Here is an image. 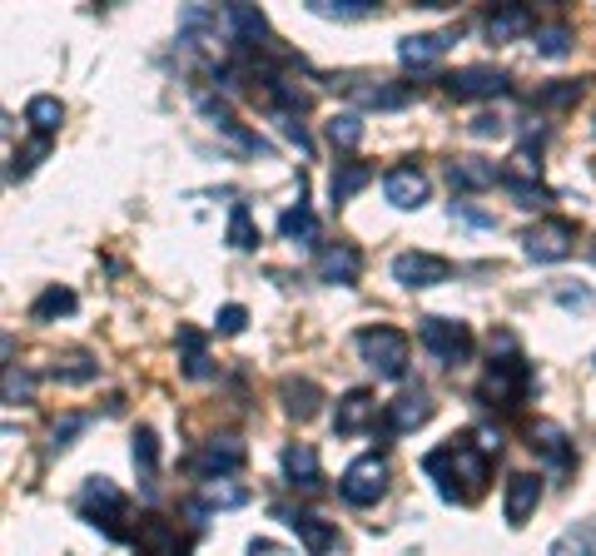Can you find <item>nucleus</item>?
I'll return each mask as SVG.
<instances>
[{
    "label": "nucleus",
    "mask_w": 596,
    "mask_h": 556,
    "mask_svg": "<svg viewBox=\"0 0 596 556\" xmlns=\"http://www.w3.org/2000/svg\"><path fill=\"white\" fill-rule=\"evenodd\" d=\"M423 472L438 482V497H443V502H457V487H452L457 477H467V492H482V487H487V452L472 447L467 437H462V442L452 437L447 447L423 457Z\"/></svg>",
    "instance_id": "f257e3e1"
},
{
    "label": "nucleus",
    "mask_w": 596,
    "mask_h": 556,
    "mask_svg": "<svg viewBox=\"0 0 596 556\" xmlns=\"http://www.w3.org/2000/svg\"><path fill=\"white\" fill-rule=\"evenodd\" d=\"M358 353H363V363H368L383 383H398V378L408 373V338H403L398 328H388V323L363 328V333H358Z\"/></svg>",
    "instance_id": "f03ea898"
},
{
    "label": "nucleus",
    "mask_w": 596,
    "mask_h": 556,
    "mask_svg": "<svg viewBox=\"0 0 596 556\" xmlns=\"http://www.w3.org/2000/svg\"><path fill=\"white\" fill-rule=\"evenodd\" d=\"M75 507H80V517H85L90 527H100L110 542L125 537V527H120V522H125V492H120L110 477H90V482L80 487V502H75Z\"/></svg>",
    "instance_id": "7ed1b4c3"
},
{
    "label": "nucleus",
    "mask_w": 596,
    "mask_h": 556,
    "mask_svg": "<svg viewBox=\"0 0 596 556\" xmlns=\"http://www.w3.org/2000/svg\"><path fill=\"white\" fill-rule=\"evenodd\" d=\"M418 338H423V348H428L438 363H447V368H457V363L472 358V328H467V323H452V318L428 313V318L418 323Z\"/></svg>",
    "instance_id": "20e7f679"
},
{
    "label": "nucleus",
    "mask_w": 596,
    "mask_h": 556,
    "mask_svg": "<svg viewBox=\"0 0 596 556\" xmlns=\"http://www.w3.org/2000/svg\"><path fill=\"white\" fill-rule=\"evenodd\" d=\"M527 388H532V368H527L522 358H502V363H492V368H487V378H482L477 398H482V403H492V408H517V403L527 398Z\"/></svg>",
    "instance_id": "39448f33"
},
{
    "label": "nucleus",
    "mask_w": 596,
    "mask_h": 556,
    "mask_svg": "<svg viewBox=\"0 0 596 556\" xmlns=\"http://www.w3.org/2000/svg\"><path fill=\"white\" fill-rule=\"evenodd\" d=\"M522 249H527L532 264H562L577 249V224H567V219H537L522 234Z\"/></svg>",
    "instance_id": "423d86ee"
},
{
    "label": "nucleus",
    "mask_w": 596,
    "mask_h": 556,
    "mask_svg": "<svg viewBox=\"0 0 596 556\" xmlns=\"http://www.w3.org/2000/svg\"><path fill=\"white\" fill-rule=\"evenodd\" d=\"M338 492H343V502H353V507H373V502L388 492V462H383L378 452L348 462V472L338 477Z\"/></svg>",
    "instance_id": "0eeeda50"
},
{
    "label": "nucleus",
    "mask_w": 596,
    "mask_h": 556,
    "mask_svg": "<svg viewBox=\"0 0 596 556\" xmlns=\"http://www.w3.org/2000/svg\"><path fill=\"white\" fill-rule=\"evenodd\" d=\"M393 278H398L403 288H438V283L452 278V264H447L443 254L408 249V254H398V259H393Z\"/></svg>",
    "instance_id": "6e6552de"
},
{
    "label": "nucleus",
    "mask_w": 596,
    "mask_h": 556,
    "mask_svg": "<svg viewBox=\"0 0 596 556\" xmlns=\"http://www.w3.org/2000/svg\"><path fill=\"white\" fill-rule=\"evenodd\" d=\"M507 90V75L497 65H462L447 75V95L452 100H492Z\"/></svg>",
    "instance_id": "1a4fd4ad"
},
{
    "label": "nucleus",
    "mask_w": 596,
    "mask_h": 556,
    "mask_svg": "<svg viewBox=\"0 0 596 556\" xmlns=\"http://www.w3.org/2000/svg\"><path fill=\"white\" fill-rule=\"evenodd\" d=\"M244 442L239 437H214L199 457H194V472L204 477V482H224V477H234L239 467H244Z\"/></svg>",
    "instance_id": "9d476101"
},
{
    "label": "nucleus",
    "mask_w": 596,
    "mask_h": 556,
    "mask_svg": "<svg viewBox=\"0 0 596 556\" xmlns=\"http://www.w3.org/2000/svg\"><path fill=\"white\" fill-rule=\"evenodd\" d=\"M289 527H294V537L308 547V556H328L338 547V527L333 522H323L318 512H298V507H274Z\"/></svg>",
    "instance_id": "9b49d317"
},
{
    "label": "nucleus",
    "mask_w": 596,
    "mask_h": 556,
    "mask_svg": "<svg viewBox=\"0 0 596 556\" xmlns=\"http://www.w3.org/2000/svg\"><path fill=\"white\" fill-rule=\"evenodd\" d=\"M537 502H542V477L537 472H512L507 477V497H502L507 527H527V517L537 512Z\"/></svg>",
    "instance_id": "f8f14e48"
},
{
    "label": "nucleus",
    "mask_w": 596,
    "mask_h": 556,
    "mask_svg": "<svg viewBox=\"0 0 596 556\" xmlns=\"http://www.w3.org/2000/svg\"><path fill=\"white\" fill-rule=\"evenodd\" d=\"M383 194H388L393 209H423L428 194H433V184H428L423 169H388L383 174Z\"/></svg>",
    "instance_id": "ddd939ff"
},
{
    "label": "nucleus",
    "mask_w": 596,
    "mask_h": 556,
    "mask_svg": "<svg viewBox=\"0 0 596 556\" xmlns=\"http://www.w3.org/2000/svg\"><path fill=\"white\" fill-rule=\"evenodd\" d=\"M457 35H462V30H443V35H438V30H428V35H403V40H398V60H403L408 70H428V65L443 60L447 45H452Z\"/></svg>",
    "instance_id": "4468645a"
},
{
    "label": "nucleus",
    "mask_w": 596,
    "mask_h": 556,
    "mask_svg": "<svg viewBox=\"0 0 596 556\" xmlns=\"http://www.w3.org/2000/svg\"><path fill=\"white\" fill-rule=\"evenodd\" d=\"M199 110H204V120H209L219 135L229 139L234 149H244V154H269V144H264L259 135H249V130L234 120V110H229L224 100H214V95H209V100H199Z\"/></svg>",
    "instance_id": "2eb2a0df"
},
{
    "label": "nucleus",
    "mask_w": 596,
    "mask_h": 556,
    "mask_svg": "<svg viewBox=\"0 0 596 556\" xmlns=\"http://www.w3.org/2000/svg\"><path fill=\"white\" fill-rule=\"evenodd\" d=\"M373 417H378L373 393H368V388H353V393H343V403H338V413H333V432H338V437L368 432V422H373Z\"/></svg>",
    "instance_id": "dca6fc26"
},
{
    "label": "nucleus",
    "mask_w": 596,
    "mask_h": 556,
    "mask_svg": "<svg viewBox=\"0 0 596 556\" xmlns=\"http://www.w3.org/2000/svg\"><path fill=\"white\" fill-rule=\"evenodd\" d=\"M527 447H532V452H542L557 472H567V467H572V447H567V432H562L557 422H532V427H527Z\"/></svg>",
    "instance_id": "f3484780"
},
{
    "label": "nucleus",
    "mask_w": 596,
    "mask_h": 556,
    "mask_svg": "<svg viewBox=\"0 0 596 556\" xmlns=\"http://www.w3.org/2000/svg\"><path fill=\"white\" fill-rule=\"evenodd\" d=\"M279 398H284V413L298 417V422H313L318 408H323V393H318L313 378H284L279 383Z\"/></svg>",
    "instance_id": "a211bd4d"
},
{
    "label": "nucleus",
    "mask_w": 596,
    "mask_h": 556,
    "mask_svg": "<svg viewBox=\"0 0 596 556\" xmlns=\"http://www.w3.org/2000/svg\"><path fill=\"white\" fill-rule=\"evenodd\" d=\"M284 477L303 487V492H318L323 487V467H318V452L308 447V442H294V447H284Z\"/></svg>",
    "instance_id": "6ab92c4d"
},
{
    "label": "nucleus",
    "mask_w": 596,
    "mask_h": 556,
    "mask_svg": "<svg viewBox=\"0 0 596 556\" xmlns=\"http://www.w3.org/2000/svg\"><path fill=\"white\" fill-rule=\"evenodd\" d=\"M358 274H363V254L358 249H348V244H338V249H323L318 254V278L323 283H358Z\"/></svg>",
    "instance_id": "aec40b11"
},
{
    "label": "nucleus",
    "mask_w": 596,
    "mask_h": 556,
    "mask_svg": "<svg viewBox=\"0 0 596 556\" xmlns=\"http://www.w3.org/2000/svg\"><path fill=\"white\" fill-rule=\"evenodd\" d=\"M428 417H433V403H428L423 393H408V398L388 403V413H383V427L403 437V432H418V427H423Z\"/></svg>",
    "instance_id": "412c9836"
},
{
    "label": "nucleus",
    "mask_w": 596,
    "mask_h": 556,
    "mask_svg": "<svg viewBox=\"0 0 596 556\" xmlns=\"http://www.w3.org/2000/svg\"><path fill=\"white\" fill-rule=\"evenodd\" d=\"M224 20H229V30H234V45H239V50H249V45H259V40L269 35V20H264V10H259V5H229V10H224Z\"/></svg>",
    "instance_id": "4be33fe9"
},
{
    "label": "nucleus",
    "mask_w": 596,
    "mask_h": 556,
    "mask_svg": "<svg viewBox=\"0 0 596 556\" xmlns=\"http://www.w3.org/2000/svg\"><path fill=\"white\" fill-rule=\"evenodd\" d=\"M135 542H140V552L145 556H189L184 552V542H179V532H174L169 522H159V517H145V522H140Z\"/></svg>",
    "instance_id": "5701e85b"
},
{
    "label": "nucleus",
    "mask_w": 596,
    "mask_h": 556,
    "mask_svg": "<svg viewBox=\"0 0 596 556\" xmlns=\"http://www.w3.org/2000/svg\"><path fill=\"white\" fill-rule=\"evenodd\" d=\"M447 179H452V189H462V194H477V189L502 184V174H497L487 159H457V164L447 169Z\"/></svg>",
    "instance_id": "b1692460"
},
{
    "label": "nucleus",
    "mask_w": 596,
    "mask_h": 556,
    "mask_svg": "<svg viewBox=\"0 0 596 556\" xmlns=\"http://www.w3.org/2000/svg\"><path fill=\"white\" fill-rule=\"evenodd\" d=\"M527 30H532V10H527V5H502V10L487 20L492 45H507V40H517V35H527Z\"/></svg>",
    "instance_id": "393cba45"
},
{
    "label": "nucleus",
    "mask_w": 596,
    "mask_h": 556,
    "mask_svg": "<svg viewBox=\"0 0 596 556\" xmlns=\"http://www.w3.org/2000/svg\"><path fill=\"white\" fill-rule=\"evenodd\" d=\"M353 95H358V105H368V110H403V105L413 100V90H408V85H398V80H378V85H358Z\"/></svg>",
    "instance_id": "a878e982"
},
{
    "label": "nucleus",
    "mask_w": 596,
    "mask_h": 556,
    "mask_svg": "<svg viewBox=\"0 0 596 556\" xmlns=\"http://www.w3.org/2000/svg\"><path fill=\"white\" fill-rule=\"evenodd\" d=\"M279 229H284V239H298V244H318V214L308 209V199H303V184H298V204L279 219Z\"/></svg>",
    "instance_id": "bb28decb"
},
{
    "label": "nucleus",
    "mask_w": 596,
    "mask_h": 556,
    "mask_svg": "<svg viewBox=\"0 0 596 556\" xmlns=\"http://www.w3.org/2000/svg\"><path fill=\"white\" fill-rule=\"evenodd\" d=\"M373 184V169L368 164H338L333 169V179H328V194H333V204H348L358 189H368Z\"/></svg>",
    "instance_id": "cd10ccee"
},
{
    "label": "nucleus",
    "mask_w": 596,
    "mask_h": 556,
    "mask_svg": "<svg viewBox=\"0 0 596 556\" xmlns=\"http://www.w3.org/2000/svg\"><path fill=\"white\" fill-rule=\"evenodd\" d=\"M179 353H184V373H189L194 383H204V378L214 373V363H209V353H204V333H199V328H179Z\"/></svg>",
    "instance_id": "c85d7f7f"
},
{
    "label": "nucleus",
    "mask_w": 596,
    "mask_h": 556,
    "mask_svg": "<svg viewBox=\"0 0 596 556\" xmlns=\"http://www.w3.org/2000/svg\"><path fill=\"white\" fill-rule=\"evenodd\" d=\"M60 120H65V110H60V100L55 95H35L30 105H25V125H35V135L50 139L60 130Z\"/></svg>",
    "instance_id": "c756f323"
},
{
    "label": "nucleus",
    "mask_w": 596,
    "mask_h": 556,
    "mask_svg": "<svg viewBox=\"0 0 596 556\" xmlns=\"http://www.w3.org/2000/svg\"><path fill=\"white\" fill-rule=\"evenodd\" d=\"M204 30H219V10H209V5H184V10H179V45H194Z\"/></svg>",
    "instance_id": "7c9ffc66"
},
{
    "label": "nucleus",
    "mask_w": 596,
    "mask_h": 556,
    "mask_svg": "<svg viewBox=\"0 0 596 556\" xmlns=\"http://www.w3.org/2000/svg\"><path fill=\"white\" fill-rule=\"evenodd\" d=\"M135 467H140V482L154 492V477H159V437H154V427L135 432Z\"/></svg>",
    "instance_id": "2f4dec72"
},
{
    "label": "nucleus",
    "mask_w": 596,
    "mask_h": 556,
    "mask_svg": "<svg viewBox=\"0 0 596 556\" xmlns=\"http://www.w3.org/2000/svg\"><path fill=\"white\" fill-rule=\"evenodd\" d=\"M532 40H537V55L542 60H567L572 55V30L567 25H537Z\"/></svg>",
    "instance_id": "473e14b6"
},
{
    "label": "nucleus",
    "mask_w": 596,
    "mask_h": 556,
    "mask_svg": "<svg viewBox=\"0 0 596 556\" xmlns=\"http://www.w3.org/2000/svg\"><path fill=\"white\" fill-rule=\"evenodd\" d=\"M229 249H239V254L259 249V229H254L249 204H234V209H229Z\"/></svg>",
    "instance_id": "72a5a7b5"
},
{
    "label": "nucleus",
    "mask_w": 596,
    "mask_h": 556,
    "mask_svg": "<svg viewBox=\"0 0 596 556\" xmlns=\"http://www.w3.org/2000/svg\"><path fill=\"white\" fill-rule=\"evenodd\" d=\"M65 313H75V293L70 288H45L35 298V308H30L35 323H50V318H65Z\"/></svg>",
    "instance_id": "f704fd0d"
},
{
    "label": "nucleus",
    "mask_w": 596,
    "mask_h": 556,
    "mask_svg": "<svg viewBox=\"0 0 596 556\" xmlns=\"http://www.w3.org/2000/svg\"><path fill=\"white\" fill-rule=\"evenodd\" d=\"M308 10L323 20H363L373 10V0H308Z\"/></svg>",
    "instance_id": "c9c22d12"
},
{
    "label": "nucleus",
    "mask_w": 596,
    "mask_h": 556,
    "mask_svg": "<svg viewBox=\"0 0 596 556\" xmlns=\"http://www.w3.org/2000/svg\"><path fill=\"white\" fill-rule=\"evenodd\" d=\"M547 556H596V532L587 527H572V532H562L557 542H552V552Z\"/></svg>",
    "instance_id": "e433bc0d"
},
{
    "label": "nucleus",
    "mask_w": 596,
    "mask_h": 556,
    "mask_svg": "<svg viewBox=\"0 0 596 556\" xmlns=\"http://www.w3.org/2000/svg\"><path fill=\"white\" fill-rule=\"evenodd\" d=\"M502 189H507L517 204H527V209H537V204H547V199H552L542 184H532V179H522V174H502Z\"/></svg>",
    "instance_id": "4c0bfd02"
},
{
    "label": "nucleus",
    "mask_w": 596,
    "mask_h": 556,
    "mask_svg": "<svg viewBox=\"0 0 596 556\" xmlns=\"http://www.w3.org/2000/svg\"><path fill=\"white\" fill-rule=\"evenodd\" d=\"M328 139H333L338 149H358V144H363V120H358V115H333V120H328Z\"/></svg>",
    "instance_id": "58836bf2"
},
{
    "label": "nucleus",
    "mask_w": 596,
    "mask_h": 556,
    "mask_svg": "<svg viewBox=\"0 0 596 556\" xmlns=\"http://www.w3.org/2000/svg\"><path fill=\"white\" fill-rule=\"evenodd\" d=\"M249 502V492L244 487H229V482H209L204 487V507L214 512V507H244Z\"/></svg>",
    "instance_id": "ea45409f"
},
{
    "label": "nucleus",
    "mask_w": 596,
    "mask_h": 556,
    "mask_svg": "<svg viewBox=\"0 0 596 556\" xmlns=\"http://www.w3.org/2000/svg\"><path fill=\"white\" fill-rule=\"evenodd\" d=\"M55 378H60V383H90V378H100V363L80 353V358L60 363V368H55Z\"/></svg>",
    "instance_id": "a19ab883"
},
{
    "label": "nucleus",
    "mask_w": 596,
    "mask_h": 556,
    "mask_svg": "<svg viewBox=\"0 0 596 556\" xmlns=\"http://www.w3.org/2000/svg\"><path fill=\"white\" fill-rule=\"evenodd\" d=\"M274 125H279V135L289 139V144H298L303 154H313V135L303 130V120H298V115H289V110H279V115H274Z\"/></svg>",
    "instance_id": "79ce46f5"
},
{
    "label": "nucleus",
    "mask_w": 596,
    "mask_h": 556,
    "mask_svg": "<svg viewBox=\"0 0 596 556\" xmlns=\"http://www.w3.org/2000/svg\"><path fill=\"white\" fill-rule=\"evenodd\" d=\"M85 427H90V417H80V413L60 417V422H55V432H50V437H55V442H50V452H65V447H70Z\"/></svg>",
    "instance_id": "37998d69"
},
{
    "label": "nucleus",
    "mask_w": 596,
    "mask_h": 556,
    "mask_svg": "<svg viewBox=\"0 0 596 556\" xmlns=\"http://www.w3.org/2000/svg\"><path fill=\"white\" fill-rule=\"evenodd\" d=\"M452 219H462V224H472V229H497V214H487V209H477V204H467V199H452Z\"/></svg>",
    "instance_id": "c03bdc74"
},
{
    "label": "nucleus",
    "mask_w": 596,
    "mask_h": 556,
    "mask_svg": "<svg viewBox=\"0 0 596 556\" xmlns=\"http://www.w3.org/2000/svg\"><path fill=\"white\" fill-rule=\"evenodd\" d=\"M244 323H249V308H244V303H224V308H219V318H214V328H219L224 338L244 333Z\"/></svg>",
    "instance_id": "a18cd8bd"
},
{
    "label": "nucleus",
    "mask_w": 596,
    "mask_h": 556,
    "mask_svg": "<svg viewBox=\"0 0 596 556\" xmlns=\"http://www.w3.org/2000/svg\"><path fill=\"white\" fill-rule=\"evenodd\" d=\"M557 303H562V308H572V313H587L596 298H592V288H582V283H577V288H572V283H562V288H557Z\"/></svg>",
    "instance_id": "49530a36"
},
{
    "label": "nucleus",
    "mask_w": 596,
    "mask_h": 556,
    "mask_svg": "<svg viewBox=\"0 0 596 556\" xmlns=\"http://www.w3.org/2000/svg\"><path fill=\"white\" fill-rule=\"evenodd\" d=\"M45 154H50V139H35V144H25V149L15 154V169H10V174H20V179H25V174L35 169V159H45Z\"/></svg>",
    "instance_id": "de8ad7c7"
},
{
    "label": "nucleus",
    "mask_w": 596,
    "mask_h": 556,
    "mask_svg": "<svg viewBox=\"0 0 596 556\" xmlns=\"http://www.w3.org/2000/svg\"><path fill=\"white\" fill-rule=\"evenodd\" d=\"M20 398H30V373H20L15 363L5 368V403H20Z\"/></svg>",
    "instance_id": "09e8293b"
},
{
    "label": "nucleus",
    "mask_w": 596,
    "mask_h": 556,
    "mask_svg": "<svg viewBox=\"0 0 596 556\" xmlns=\"http://www.w3.org/2000/svg\"><path fill=\"white\" fill-rule=\"evenodd\" d=\"M577 95H582V85H572V80H562L557 90H542V105H547V110H562V105H572Z\"/></svg>",
    "instance_id": "8fccbe9b"
},
{
    "label": "nucleus",
    "mask_w": 596,
    "mask_h": 556,
    "mask_svg": "<svg viewBox=\"0 0 596 556\" xmlns=\"http://www.w3.org/2000/svg\"><path fill=\"white\" fill-rule=\"evenodd\" d=\"M472 135H477V139L507 135V120H502V115H477V120H472Z\"/></svg>",
    "instance_id": "3c124183"
},
{
    "label": "nucleus",
    "mask_w": 596,
    "mask_h": 556,
    "mask_svg": "<svg viewBox=\"0 0 596 556\" xmlns=\"http://www.w3.org/2000/svg\"><path fill=\"white\" fill-rule=\"evenodd\" d=\"M249 556H274V542H249Z\"/></svg>",
    "instance_id": "603ef678"
},
{
    "label": "nucleus",
    "mask_w": 596,
    "mask_h": 556,
    "mask_svg": "<svg viewBox=\"0 0 596 556\" xmlns=\"http://www.w3.org/2000/svg\"><path fill=\"white\" fill-rule=\"evenodd\" d=\"M592 264H596V244H592Z\"/></svg>",
    "instance_id": "864d4df0"
},
{
    "label": "nucleus",
    "mask_w": 596,
    "mask_h": 556,
    "mask_svg": "<svg viewBox=\"0 0 596 556\" xmlns=\"http://www.w3.org/2000/svg\"><path fill=\"white\" fill-rule=\"evenodd\" d=\"M592 363H596V358H592Z\"/></svg>",
    "instance_id": "5fc2aeb1"
}]
</instances>
